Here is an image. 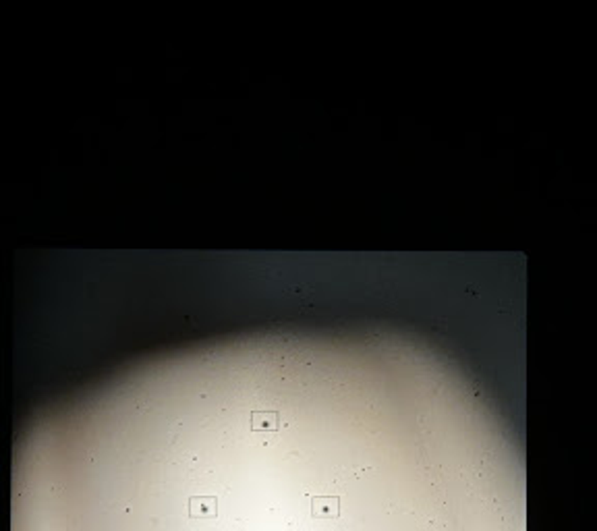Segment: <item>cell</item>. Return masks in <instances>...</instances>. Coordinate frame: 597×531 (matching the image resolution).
I'll list each match as a JSON object with an SVG mask.
<instances>
[{"instance_id":"1","label":"cell","mask_w":597,"mask_h":531,"mask_svg":"<svg viewBox=\"0 0 597 531\" xmlns=\"http://www.w3.org/2000/svg\"><path fill=\"white\" fill-rule=\"evenodd\" d=\"M309 504L315 519H334L341 515V496H311Z\"/></svg>"},{"instance_id":"2","label":"cell","mask_w":597,"mask_h":531,"mask_svg":"<svg viewBox=\"0 0 597 531\" xmlns=\"http://www.w3.org/2000/svg\"><path fill=\"white\" fill-rule=\"evenodd\" d=\"M189 515L193 519H212L218 515V498L216 496H191L189 498Z\"/></svg>"}]
</instances>
